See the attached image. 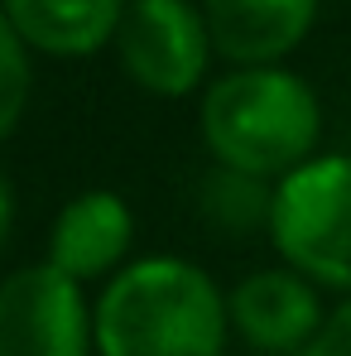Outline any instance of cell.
Wrapping results in <instances>:
<instances>
[{"label":"cell","instance_id":"cell-1","mask_svg":"<svg viewBox=\"0 0 351 356\" xmlns=\"http://www.w3.org/2000/svg\"><path fill=\"white\" fill-rule=\"evenodd\" d=\"M97 356H227V289L188 255H135L92 298Z\"/></svg>","mask_w":351,"mask_h":356},{"label":"cell","instance_id":"cell-2","mask_svg":"<svg viewBox=\"0 0 351 356\" xmlns=\"http://www.w3.org/2000/svg\"><path fill=\"white\" fill-rule=\"evenodd\" d=\"M197 135L212 164L279 183L323 154V102L289 63L227 67L197 97Z\"/></svg>","mask_w":351,"mask_h":356},{"label":"cell","instance_id":"cell-3","mask_svg":"<svg viewBox=\"0 0 351 356\" xmlns=\"http://www.w3.org/2000/svg\"><path fill=\"white\" fill-rule=\"evenodd\" d=\"M270 245L323 294H351V154L323 149L275 183Z\"/></svg>","mask_w":351,"mask_h":356},{"label":"cell","instance_id":"cell-4","mask_svg":"<svg viewBox=\"0 0 351 356\" xmlns=\"http://www.w3.org/2000/svg\"><path fill=\"white\" fill-rule=\"evenodd\" d=\"M111 49L120 72L159 102H183L193 92L202 97L217 63L202 0H130Z\"/></svg>","mask_w":351,"mask_h":356},{"label":"cell","instance_id":"cell-5","mask_svg":"<svg viewBox=\"0 0 351 356\" xmlns=\"http://www.w3.org/2000/svg\"><path fill=\"white\" fill-rule=\"evenodd\" d=\"M0 356H97L87 284L49 260L0 275Z\"/></svg>","mask_w":351,"mask_h":356},{"label":"cell","instance_id":"cell-6","mask_svg":"<svg viewBox=\"0 0 351 356\" xmlns=\"http://www.w3.org/2000/svg\"><path fill=\"white\" fill-rule=\"evenodd\" d=\"M227 308L231 337L265 356H303L327 323L323 289L289 265H260L245 280H236L227 289Z\"/></svg>","mask_w":351,"mask_h":356},{"label":"cell","instance_id":"cell-7","mask_svg":"<svg viewBox=\"0 0 351 356\" xmlns=\"http://www.w3.org/2000/svg\"><path fill=\"white\" fill-rule=\"evenodd\" d=\"M135 207L116 188H82L54 212L44 260L77 284H106L135 255Z\"/></svg>","mask_w":351,"mask_h":356},{"label":"cell","instance_id":"cell-8","mask_svg":"<svg viewBox=\"0 0 351 356\" xmlns=\"http://www.w3.org/2000/svg\"><path fill=\"white\" fill-rule=\"evenodd\" d=\"M323 0H202L212 49L227 67H279L303 49Z\"/></svg>","mask_w":351,"mask_h":356},{"label":"cell","instance_id":"cell-9","mask_svg":"<svg viewBox=\"0 0 351 356\" xmlns=\"http://www.w3.org/2000/svg\"><path fill=\"white\" fill-rule=\"evenodd\" d=\"M125 5L130 0H0L24 49L63 63L97 58L106 44H116Z\"/></svg>","mask_w":351,"mask_h":356},{"label":"cell","instance_id":"cell-10","mask_svg":"<svg viewBox=\"0 0 351 356\" xmlns=\"http://www.w3.org/2000/svg\"><path fill=\"white\" fill-rule=\"evenodd\" d=\"M270 207H275V183H265V178L212 164L197 183V212L212 232H227V236L270 232Z\"/></svg>","mask_w":351,"mask_h":356},{"label":"cell","instance_id":"cell-11","mask_svg":"<svg viewBox=\"0 0 351 356\" xmlns=\"http://www.w3.org/2000/svg\"><path fill=\"white\" fill-rule=\"evenodd\" d=\"M29 97H34V54L0 10V145L24 125Z\"/></svg>","mask_w":351,"mask_h":356},{"label":"cell","instance_id":"cell-12","mask_svg":"<svg viewBox=\"0 0 351 356\" xmlns=\"http://www.w3.org/2000/svg\"><path fill=\"white\" fill-rule=\"evenodd\" d=\"M303 356H351V294H342L327 308V323H323L318 342Z\"/></svg>","mask_w":351,"mask_h":356},{"label":"cell","instance_id":"cell-13","mask_svg":"<svg viewBox=\"0 0 351 356\" xmlns=\"http://www.w3.org/2000/svg\"><path fill=\"white\" fill-rule=\"evenodd\" d=\"M10 236H15V183H10L5 169H0V255H5Z\"/></svg>","mask_w":351,"mask_h":356}]
</instances>
